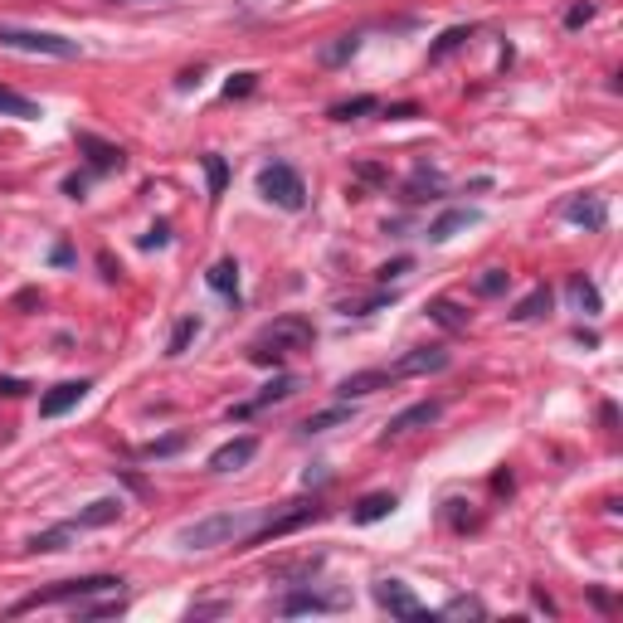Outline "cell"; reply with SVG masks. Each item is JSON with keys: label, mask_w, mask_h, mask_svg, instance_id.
Instances as JSON below:
<instances>
[{"label": "cell", "mask_w": 623, "mask_h": 623, "mask_svg": "<svg viewBox=\"0 0 623 623\" xmlns=\"http://www.w3.org/2000/svg\"><path fill=\"white\" fill-rule=\"evenodd\" d=\"M263 516L258 512H210L200 521H190L176 531V546L181 550H215V546H234V541H249Z\"/></svg>", "instance_id": "1"}, {"label": "cell", "mask_w": 623, "mask_h": 623, "mask_svg": "<svg viewBox=\"0 0 623 623\" xmlns=\"http://www.w3.org/2000/svg\"><path fill=\"white\" fill-rule=\"evenodd\" d=\"M317 341V327L307 322V317H278V322H268V327L258 331V341H254V356L258 366H268V361H283V356H293V351H307Z\"/></svg>", "instance_id": "2"}, {"label": "cell", "mask_w": 623, "mask_h": 623, "mask_svg": "<svg viewBox=\"0 0 623 623\" xmlns=\"http://www.w3.org/2000/svg\"><path fill=\"white\" fill-rule=\"evenodd\" d=\"M0 49H20V54H39V59H78L83 44L54 30H20V25H0Z\"/></svg>", "instance_id": "3"}, {"label": "cell", "mask_w": 623, "mask_h": 623, "mask_svg": "<svg viewBox=\"0 0 623 623\" xmlns=\"http://www.w3.org/2000/svg\"><path fill=\"white\" fill-rule=\"evenodd\" d=\"M117 585H122L117 575H88V580H64V585H54V589H35L30 599H20V604H15V614H30V609H44V604H83V599H93V594H112Z\"/></svg>", "instance_id": "4"}, {"label": "cell", "mask_w": 623, "mask_h": 623, "mask_svg": "<svg viewBox=\"0 0 623 623\" xmlns=\"http://www.w3.org/2000/svg\"><path fill=\"white\" fill-rule=\"evenodd\" d=\"M258 195L268 205H278V210H302L307 205V185H302V176L288 161H273V166L258 171Z\"/></svg>", "instance_id": "5"}, {"label": "cell", "mask_w": 623, "mask_h": 623, "mask_svg": "<svg viewBox=\"0 0 623 623\" xmlns=\"http://www.w3.org/2000/svg\"><path fill=\"white\" fill-rule=\"evenodd\" d=\"M317 516H322V507H317V502H293V512H283V516H263V526H258L254 536H249V546L278 541V536H288V531L307 526V521H317Z\"/></svg>", "instance_id": "6"}, {"label": "cell", "mask_w": 623, "mask_h": 623, "mask_svg": "<svg viewBox=\"0 0 623 623\" xmlns=\"http://www.w3.org/2000/svg\"><path fill=\"white\" fill-rule=\"evenodd\" d=\"M375 604L390 609L395 619H429V609L414 599V589L404 585V580H375Z\"/></svg>", "instance_id": "7"}, {"label": "cell", "mask_w": 623, "mask_h": 623, "mask_svg": "<svg viewBox=\"0 0 623 623\" xmlns=\"http://www.w3.org/2000/svg\"><path fill=\"white\" fill-rule=\"evenodd\" d=\"M83 395H88V380H64V385H54V390L39 400V414H44V419H59V414H69Z\"/></svg>", "instance_id": "8"}, {"label": "cell", "mask_w": 623, "mask_h": 623, "mask_svg": "<svg viewBox=\"0 0 623 623\" xmlns=\"http://www.w3.org/2000/svg\"><path fill=\"white\" fill-rule=\"evenodd\" d=\"M443 366H448V351H439V346H419V351H409L404 361H395L390 375L404 380V375H429V370H443Z\"/></svg>", "instance_id": "9"}, {"label": "cell", "mask_w": 623, "mask_h": 623, "mask_svg": "<svg viewBox=\"0 0 623 623\" xmlns=\"http://www.w3.org/2000/svg\"><path fill=\"white\" fill-rule=\"evenodd\" d=\"M346 599L341 594H317V589H293L288 599H283V614H331V609H341Z\"/></svg>", "instance_id": "10"}, {"label": "cell", "mask_w": 623, "mask_h": 623, "mask_svg": "<svg viewBox=\"0 0 623 623\" xmlns=\"http://www.w3.org/2000/svg\"><path fill=\"white\" fill-rule=\"evenodd\" d=\"M443 414V404H434V400H424V404H409L404 414H395L390 419V429H385V439H400V434H409V429H424V424H434Z\"/></svg>", "instance_id": "11"}, {"label": "cell", "mask_w": 623, "mask_h": 623, "mask_svg": "<svg viewBox=\"0 0 623 623\" xmlns=\"http://www.w3.org/2000/svg\"><path fill=\"white\" fill-rule=\"evenodd\" d=\"M254 453H258V439H229L224 448L210 453V473H234V468H244Z\"/></svg>", "instance_id": "12"}, {"label": "cell", "mask_w": 623, "mask_h": 623, "mask_svg": "<svg viewBox=\"0 0 623 623\" xmlns=\"http://www.w3.org/2000/svg\"><path fill=\"white\" fill-rule=\"evenodd\" d=\"M385 385H395L390 370H361V375H346V380L336 385V395H341V400H361V395H375V390H385Z\"/></svg>", "instance_id": "13"}, {"label": "cell", "mask_w": 623, "mask_h": 623, "mask_svg": "<svg viewBox=\"0 0 623 623\" xmlns=\"http://www.w3.org/2000/svg\"><path fill=\"white\" fill-rule=\"evenodd\" d=\"M565 220L585 224V229H604V224H609V210H604V200L580 195V200H570V205H565Z\"/></svg>", "instance_id": "14"}, {"label": "cell", "mask_w": 623, "mask_h": 623, "mask_svg": "<svg viewBox=\"0 0 623 623\" xmlns=\"http://www.w3.org/2000/svg\"><path fill=\"white\" fill-rule=\"evenodd\" d=\"M395 512V492H370V497H361L356 507H351V521L356 526H370V521H380V516Z\"/></svg>", "instance_id": "15"}, {"label": "cell", "mask_w": 623, "mask_h": 623, "mask_svg": "<svg viewBox=\"0 0 623 623\" xmlns=\"http://www.w3.org/2000/svg\"><path fill=\"white\" fill-rule=\"evenodd\" d=\"M78 151H88V161H93L98 171H117V166H122V147H112V142H98L93 132H83V137H78Z\"/></svg>", "instance_id": "16"}, {"label": "cell", "mask_w": 623, "mask_h": 623, "mask_svg": "<svg viewBox=\"0 0 623 623\" xmlns=\"http://www.w3.org/2000/svg\"><path fill=\"white\" fill-rule=\"evenodd\" d=\"M477 220H482L477 210H448V215H439V220L429 224V239H434V244H448L458 229H468V224H477Z\"/></svg>", "instance_id": "17"}, {"label": "cell", "mask_w": 623, "mask_h": 623, "mask_svg": "<svg viewBox=\"0 0 623 623\" xmlns=\"http://www.w3.org/2000/svg\"><path fill=\"white\" fill-rule=\"evenodd\" d=\"M0 112H5V117H20V122L44 117V108H39L35 98H25V93H15V88H0Z\"/></svg>", "instance_id": "18"}, {"label": "cell", "mask_w": 623, "mask_h": 623, "mask_svg": "<svg viewBox=\"0 0 623 623\" xmlns=\"http://www.w3.org/2000/svg\"><path fill=\"white\" fill-rule=\"evenodd\" d=\"M117 512H122V502H93L88 512H78L74 521H69V531H88V526H108V521H117Z\"/></svg>", "instance_id": "19"}, {"label": "cell", "mask_w": 623, "mask_h": 623, "mask_svg": "<svg viewBox=\"0 0 623 623\" xmlns=\"http://www.w3.org/2000/svg\"><path fill=\"white\" fill-rule=\"evenodd\" d=\"M293 390H297V380H293V375H283V380H273V385H268V390H263V395H258V400L239 404V409H234V414H239V419H244V414H254V409H263V404H273V400H288V395H293Z\"/></svg>", "instance_id": "20"}, {"label": "cell", "mask_w": 623, "mask_h": 623, "mask_svg": "<svg viewBox=\"0 0 623 623\" xmlns=\"http://www.w3.org/2000/svg\"><path fill=\"white\" fill-rule=\"evenodd\" d=\"M541 312H550V288H536V293L521 297L512 307V322H536Z\"/></svg>", "instance_id": "21"}, {"label": "cell", "mask_w": 623, "mask_h": 623, "mask_svg": "<svg viewBox=\"0 0 623 623\" xmlns=\"http://www.w3.org/2000/svg\"><path fill=\"white\" fill-rule=\"evenodd\" d=\"M205 283H210L215 293H234V288H239V263H234V258H220V263L205 273Z\"/></svg>", "instance_id": "22"}, {"label": "cell", "mask_w": 623, "mask_h": 623, "mask_svg": "<svg viewBox=\"0 0 623 623\" xmlns=\"http://www.w3.org/2000/svg\"><path fill=\"white\" fill-rule=\"evenodd\" d=\"M346 419H351V409H346V404H336V409H322V414H312V419H307L302 429H307V434H322V429H331V424H346Z\"/></svg>", "instance_id": "23"}, {"label": "cell", "mask_w": 623, "mask_h": 623, "mask_svg": "<svg viewBox=\"0 0 623 623\" xmlns=\"http://www.w3.org/2000/svg\"><path fill=\"white\" fill-rule=\"evenodd\" d=\"M195 336H200V322H195V317H181V327L171 331V346H166V356H181Z\"/></svg>", "instance_id": "24"}, {"label": "cell", "mask_w": 623, "mask_h": 623, "mask_svg": "<svg viewBox=\"0 0 623 623\" xmlns=\"http://www.w3.org/2000/svg\"><path fill=\"white\" fill-rule=\"evenodd\" d=\"M570 293H575V302H580L585 312H599V288H594L589 278H580V273H575V278H570Z\"/></svg>", "instance_id": "25"}, {"label": "cell", "mask_w": 623, "mask_h": 623, "mask_svg": "<svg viewBox=\"0 0 623 623\" xmlns=\"http://www.w3.org/2000/svg\"><path fill=\"white\" fill-rule=\"evenodd\" d=\"M375 108H380L375 98H351V103H336V108H331V117H336V122H351L356 112H375Z\"/></svg>", "instance_id": "26"}, {"label": "cell", "mask_w": 623, "mask_h": 623, "mask_svg": "<svg viewBox=\"0 0 623 623\" xmlns=\"http://www.w3.org/2000/svg\"><path fill=\"white\" fill-rule=\"evenodd\" d=\"M443 614H448V619H482L487 609H482V599H453Z\"/></svg>", "instance_id": "27"}, {"label": "cell", "mask_w": 623, "mask_h": 623, "mask_svg": "<svg viewBox=\"0 0 623 623\" xmlns=\"http://www.w3.org/2000/svg\"><path fill=\"white\" fill-rule=\"evenodd\" d=\"M502 288H507V273H502V268H487V273L477 278V293L482 297H497Z\"/></svg>", "instance_id": "28"}, {"label": "cell", "mask_w": 623, "mask_h": 623, "mask_svg": "<svg viewBox=\"0 0 623 623\" xmlns=\"http://www.w3.org/2000/svg\"><path fill=\"white\" fill-rule=\"evenodd\" d=\"M205 176H210V195H220L224 181H229V171H224L220 156H205Z\"/></svg>", "instance_id": "29"}, {"label": "cell", "mask_w": 623, "mask_h": 623, "mask_svg": "<svg viewBox=\"0 0 623 623\" xmlns=\"http://www.w3.org/2000/svg\"><path fill=\"white\" fill-rule=\"evenodd\" d=\"M463 39H468V30H448V35H443L439 44H434V49H429V59H434V64H439L443 54H453V49H458V44H463Z\"/></svg>", "instance_id": "30"}, {"label": "cell", "mask_w": 623, "mask_h": 623, "mask_svg": "<svg viewBox=\"0 0 623 623\" xmlns=\"http://www.w3.org/2000/svg\"><path fill=\"white\" fill-rule=\"evenodd\" d=\"M346 54H356V35H341V44H331V49H322V59H327V64H341Z\"/></svg>", "instance_id": "31"}, {"label": "cell", "mask_w": 623, "mask_h": 623, "mask_svg": "<svg viewBox=\"0 0 623 623\" xmlns=\"http://www.w3.org/2000/svg\"><path fill=\"white\" fill-rule=\"evenodd\" d=\"M434 317H439L443 327H468V322H463V317H458V307H453V302H434Z\"/></svg>", "instance_id": "32"}, {"label": "cell", "mask_w": 623, "mask_h": 623, "mask_svg": "<svg viewBox=\"0 0 623 623\" xmlns=\"http://www.w3.org/2000/svg\"><path fill=\"white\" fill-rule=\"evenodd\" d=\"M589 20H594V5H570V10H565V25H570V30H580Z\"/></svg>", "instance_id": "33"}, {"label": "cell", "mask_w": 623, "mask_h": 623, "mask_svg": "<svg viewBox=\"0 0 623 623\" xmlns=\"http://www.w3.org/2000/svg\"><path fill=\"white\" fill-rule=\"evenodd\" d=\"M142 244H147V249H161V244H171V229H166V224H156V229H151Z\"/></svg>", "instance_id": "34"}, {"label": "cell", "mask_w": 623, "mask_h": 623, "mask_svg": "<svg viewBox=\"0 0 623 623\" xmlns=\"http://www.w3.org/2000/svg\"><path fill=\"white\" fill-rule=\"evenodd\" d=\"M249 88H254V74H239L234 83H229V88H224V93L234 98V93H249Z\"/></svg>", "instance_id": "35"}, {"label": "cell", "mask_w": 623, "mask_h": 623, "mask_svg": "<svg viewBox=\"0 0 623 623\" xmlns=\"http://www.w3.org/2000/svg\"><path fill=\"white\" fill-rule=\"evenodd\" d=\"M205 614H224V604H200V609H190V619H205Z\"/></svg>", "instance_id": "36"}, {"label": "cell", "mask_w": 623, "mask_h": 623, "mask_svg": "<svg viewBox=\"0 0 623 623\" xmlns=\"http://www.w3.org/2000/svg\"><path fill=\"white\" fill-rule=\"evenodd\" d=\"M122 5H147V0H122Z\"/></svg>", "instance_id": "37"}]
</instances>
